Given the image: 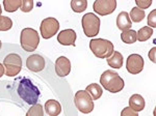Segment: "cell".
<instances>
[{"mask_svg":"<svg viewBox=\"0 0 156 116\" xmlns=\"http://www.w3.org/2000/svg\"><path fill=\"white\" fill-rule=\"evenodd\" d=\"M19 97L28 105H36L39 101L41 91L28 78H22L17 88Z\"/></svg>","mask_w":156,"mask_h":116,"instance_id":"1","label":"cell"},{"mask_svg":"<svg viewBox=\"0 0 156 116\" xmlns=\"http://www.w3.org/2000/svg\"><path fill=\"white\" fill-rule=\"evenodd\" d=\"M100 84L103 88L107 90L108 92L117 93L123 90L125 86L124 80L121 78V76L117 72L112 70H107L100 77Z\"/></svg>","mask_w":156,"mask_h":116,"instance_id":"2","label":"cell"},{"mask_svg":"<svg viewBox=\"0 0 156 116\" xmlns=\"http://www.w3.org/2000/svg\"><path fill=\"white\" fill-rule=\"evenodd\" d=\"M90 48L93 54L100 59L108 58L114 53V44L104 39H94L90 42Z\"/></svg>","mask_w":156,"mask_h":116,"instance_id":"3","label":"cell"},{"mask_svg":"<svg viewBox=\"0 0 156 116\" xmlns=\"http://www.w3.org/2000/svg\"><path fill=\"white\" fill-rule=\"evenodd\" d=\"M20 44L26 52H34L40 44V35L37 30L32 28L22 29L20 35Z\"/></svg>","mask_w":156,"mask_h":116,"instance_id":"4","label":"cell"},{"mask_svg":"<svg viewBox=\"0 0 156 116\" xmlns=\"http://www.w3.org/2000/svg\"><path fill=\"white\" fill-rule=\"evenodd\" d=\"M81 24L84 34L87 37H94L99 34L101 22H100V18H98L95 14L93 12L85 14L81 19Z\"/></svg>","mask_w":156,"mask_h":116,"instance_id":"5","label":"cell"},{"mask_svg":"<svg viewBox=\"0 0 156 116\" xmlns=\"http://www.w3.org/2000/svg\"><path fill=\"white\" fill-rule=\"evenodd\" d=\"M3 67L7 77H15L22 70V59L20 55L16 53H11L4 58Z\"/></svg>","mask_w":156,"mask_h":116,"instance_id":"6","label":"cell"},{"mask_svg":"<svg viewBox=\"0 0 156 116\" xmlns=\"http://www.w3.org/2000/svg\"><path fill=\"white\" fill-rule=\"evenodd\" d=\"M75 106L83 114H89L94 110V102L92 97L85 90H78L74 97Z\"/></svg>","mask_w":156,"mask_h":116,"instance_id":"7","label":"cell"},{"mask_svg":"<svg viewBox=\"0 0 156 116\" xmlns=\"http://www.w3.org/2000/svg\"><path fill=\"white\" fill-rule=\"evenodd\" d=\"M40 29H41V34L43 39H51L52 36H54L58 32L59 23L55 18L52 17L46 18V19H44L42 21Z\"/></svg>","mask_w":156,"mask_h":116,"instance_id":"8","label":"cell"},{"mask_svg":"<svg viewBox=\"0 0 156 116\" xmlns=\"http://www.w3.org/2000/svg\"><path fill=\"white\" fill-rule=\"evenodd\" d=\"M94 12L100 16H107L112 14L117 9L115 0H96L93 5Z\"/></svg>","mask_w":156,"mask_h":116,"instance_id":"9","label":"cell"},{"mask_svg":"<svg viewBox=\"0 0 156 116\" xmlns=\"http://www.w3.org/2000/svg\"><path fill=\"white\" fill-rule=\"evenodd\" d=\"M144 58L140 54H131L129 55L126 61V70L130 74L137 75L144 70Z\"/></svg>","mask_w":156,"mask_h":116,"instance_id":"10","label":"cell"},{"mask_svg":"<svg viewBox=\"0 0 156 116\" xmlns=\"http://www.w3.org/2000/svg\"><path fill=\"white\" fill-rule=\"evenodd\" d=\"M26 67L34 73L42 72L45 67V59L39 54L30 55L26 60Z\"/></svg>","mask_w":156,"mask_h":116,"instance_id":"11","label":"cell"},{"mask_svg":"<svg viewBox=\"0 0 156 116\" xmlns=\"http://www.w3.org/2000/svg\"><path fill=\"white\" fill-rule=\"evenodd\" d=\"M71 72V62L65 56H60L55 61V73L58 77H66Z\"/></svg>","mask_w":156,"mask_h":116,"instance_id":"12","label":"cell"},{"mask_svg":"<svg viewBox=\"0 0 156 116\" xmlns=\"http://www.w3.org/2000/svg\"><path fill=\"white\" fill-rule=\"evenodd\" d=\"M76 37V32L73 29H65L57 34V42L62 46H75Z\"/></svg>","mask_w":156,"mask_h":116,"instance_id":"13","label":"cell"},{"mask_svg":"<svg viewBox=\"0 0 156 116\" xmlns=\"http://www.w3.org/2000/svg\"><path fill=\"white\" fill-rule=\"evenodd\" d=\"M117 26L122 31L129 30L132 26V22L130 20L129 14L127 12H121L117 17Z\"/></svg>","mask_w":156,"mask_h":116,"instance_id":"14","label":"cell"},{"mask_svg":"<svg viewBox=\"0 0 156 116\" xmlns=\"http://www.w3.org/2000/svg\"><path fill=\"white\" fill-rule=\"evenodd\" d=\"M145 99L140 94H133L129 99V108L135 112H140L145 109Z\"/></svg>","mask_w":156,"mask_h":116,"instance_id":"15","label":"cell"},{"mask_svg":"<svg viewBox=\"0 0 156 116\" xmlns=\"http://www.w3.org/2000/svg\"><path fill=\"white\" fill-rule=\"evenodd\" d=\"M45 111L49 116H57L62 112V106L58 103V101L49 100L45 104Z\"/></svg>","mask_w":156,"mask_h":116,"instance_id":"16","label":"cell"},{"mask_svg":"<svg viewBox=\"0 0 156 116\" xmlns=\"http://www.w3.org/2000/svg\"><path fill=\"white\" fill-rule=\"evenodd\" d=\"M123 59H124L123 55L120 52L114 51L112 56L107 58V64L112 69H121L123 67V61H124Z\"/></svg>","mask_w":156,"mask_h":116,"instance_id":"17","label":"cell"},{"mask_svg":"<svg viewBox=\"0 0 156 116\" xmlns=\"http://www.w3.org/2000/svg\"><path fill=\"white\" fill-rule=\"evenodd\" d=\"M85 91L92 97L93 100H99L103 93L102 87L100 86L99 84H97V83H92V84H90L89 86L87 87Z\"/></svg>","mask_w":156,"mask_h":116,"instance_id":"18","label":"cell"},{"mask_svg":"<svg viewBox=\"0 0 156 116\" xmlns=\"http://www.w3.org/2000/svg\"><path fill=\"white\" fill-rule=\"evenodd\" d=\"M152 34L153 29L149 26H144L138 30V32H136V39H138L140 43L146 42L152 36Z\"/></svg>","mask_w":156,"mask_h":116,"instance_id":"19","label":"cell"},{"mask_svg":"<svg viewBox=\"0 0 156 116\" xmlns=\"http://www.w3.org/2000/svg\"><path fill=\"white\" fill-rule=\"evenodd\" d=\"M121 39L123 41V43L125 44H133V43L136 42V31L134 30H125L121 33Z\"/></svg>","mask_w":156,"mask_h":116,"instance_id":"20","label":"cell"},{"mask_svg":"<svg viewBox=\"0 0 156 116\" xmlns=\"http://www.w3.org/2000/svg\"><path fill=\"white\" fill-rule=\"evenodd\" d=\"M22 5V0H3L4 9L7 12H14Z\"/></svg>","mask_w":156,"mask_h":116,"instance_id":"21","label":"cell"},{"mask_svg":"<svg viewBox=\"0 0 156 116\" xmlns=\"http://www.w3.org/2000/svg\"><path fill=\"white\" fill-rule=\"evenodd\" d=\"M146 14H145V11L143 9H138V7H133V9L130 11V14H129V17H130V20L131 22L133 21L134 23H140V21H143V19L145 18Z\"/></svg>","mask_w":156,"mask_h":116,"instance_id":"22","label":"cell"},{"mask_svg":"<svg viewBox=\"0 0 156 116\" xmlns=\"http://www.w3.org/2000/svg\"><path fill=\"white\" fill-rule=\"evenodd\" d=\"M87 0H72L71 1V9L75 12H82L87 9Z\"/></svg>","mask_w":156,"mask_h":116,"instance_id":"23","label":"cell"},{"mask_svg":"<svg viewBox=\"0 0 156 116\" xmlns=\"http://www.w3.org/2000/svg\"><path fill=\"white\" fill-rule=\"evenodd\" d=\"M25 116H44V108L41 104L32 105V107L29 108Z\"/></svg>","mask_w":156,"mask_h":116,"instance_id":"24","label":"cell"},{"mask_svg":"<svg viewBox=\"0 0 156 116\" xmlns=\"http://www.w3.org/2000/svg\"><path fill=\"white\" fill-rule=\"evenodd\" d=\"M12 27V21L11 18L1 16L0 17V31H7Z\"/></svg>","mask_w":156,"mask_h":116,"instance_id":"25","label":"cell"},{"mask_svg":"<svg viewBox=\"0 0 156 116\" xmlns=\"http://www.w3.org/2000/svg\"><path fill=\"white\" fill-rule=\"evenodd\" d=\"M135 3H136V5H137L136 7L143 9V11H145V9H149L151 6L152 0H135Z\"/></svg>","mask_w":156,"mask_h":116,"instance_id":"26","label":"cell"},{"mask_svg":"<svg viewBox=\"0 0 156 116\" xmlns=\"http://www.w3.org/2000/svg\"><path fill=\"white\" fill-rule=\"evenodd\" d=\"M21 11L23 12H29L34 9V1H30V0H24L22 1V5H21Z\"/></svg>","mask_w":156,"mask_h":116,"instance_id":"27","label":"cell"},{"mask_svg":"<svg viewBox=\"0 0 156 116\" xmlns=\"http://www.w3.org/2000/svg\"><path fill=\"white\" fill-rule=\"evenodd\" d=\"M148 25L151 28H155L156 27V11L153 9L152 12L148 16Z\"/></svg>","mask_w":156,"mask_h":116,"instance_id":"28","label":"cell"},{"mask_svg":"<svg viewBox=\"0 0 156 116\" xmlns=\"http://www.w3.org/2000/svg\"><path fill=\"white\" fill-rule=\"evenodd\" d=\"M121 116H138V114H137V112L130 109L129 107H125L124 109L122 110V112H121Z\"/></svg>","mask_w":156,"mask_h":116,"instance_id":"29","label":"cell"},{"mask_svg":"<svg viewBox=\"0 0 156 116\" xmlns=\"http://www.w3.org/2000/svg\"><path fill=\"white\" fill-rule=\"evenodd\" d=\"M155 51H156V48L153 47L152 49H151V51L149 52V54H148V56H149L152 62H155Z\"/></svg>","mask_w":156,"mask_h":116,"instance_id":"30","label":"cell"},{"mask_svg":"<svg viewBox=\"0 0 156 116\" xmlns=\"http://www.w3.org/2000/svg\"><path fill=\"white\" fill-rule=\"evenodd\" d=\"M4 74H5V70H4V67H3V64L0 63V78H1Z\"/></svg>","mask_w":156,"mask_h":116,"instance_id":"31","label":"cell"},{"mask_svg":"<svg viewBox=\"0 0 156 116\" xmlns=\"http://www.w3.org/2000/svg\"><path fill=\"white\" fill-rule=\"evenodd\" d=\"M1 12H2V9H1V5H0V17H1Z\"/></svg>","mask_w":156,"mask_h":116,"instance_id":"32","label":"cell"},{"mask_svg":"<svg viewBox=\"0 0 156 116\" xmlns=\"http://www.w3.org/2000/svg\"><path fill=\"white\" fill-rule=\"evenodd\" d=\"M1 47H2V43H1V41H0V49H1Z\"/></svg>","mask_w":156,"mask_h":116,"instance_id":"33","label":"cell"}]
</instances>
